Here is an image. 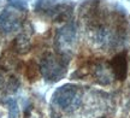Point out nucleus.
<instances>
[{
  "instance_id": "nucleus-1",
  "label": "nucleus",
  "mask_w": 130,
  "mask_h": 118,
  "mask_svg": "<svg viewBox=\"0 0 130 118\" xmlns=\"http://www.w3.org/2000/svg\"><path fill=\"white\" fill-rule=\"evenodd\" d=\"M40 71L46 81L57 82L64 77L66 72V64L61 57H58L53 53H46L40 63Z\"/></svg>"
},
{
  "instance_id": "nucleus-2",
  "label": "nucleus",
  "mask_w": 130,
  "mask_h": 118,
  "mask_svg": "<svg viewBox=\"0 0 130 118\" xmlns=\"http://www.w3.org/2000/svg\"><path fill=\"white\" fill-rule=\"evenodd\" d=\"M53 101L63 110L76 109L81 104V95L74 85H64L57 88L53 93Z\"/></svg>"
},
{
  "instance_id": "nucleus-3",
  "label": "nucleus",
  "mask_w": 130,
  "mask_h": 118,
  "mask_svg": "<svg viewBox=\"0 0 130 118\" xmlns=\"http://www.w3.org/2000/svg\"><path fill=\"white\" fill-rule=\"evenodd\" d=\"M22 27V18L14 9H6L0 13V31L13 33Z\"/></svg>"
},
{
  "instance_id": "nucleus-4",
  "label": "nucleus",
  "mask_w": 130,
  "mask_h": 118,
  "mask_svg": "<svg viewBox=\"0 0 130 118\" xmlns=\"http://www.w3.org/2000/svg\"><path fill=\"white\" fill-rule=\"evenodd\" d=\"M76 36V28L74 24H68L59 30L57 35V47L61 51H66L72 45Z\"/></svg>"
},
{
  "instance_id": "nucleus-5",
  "label": "nucleus",
  "mask_w": 130,
  "mask_h": 118,
  "mask_svg": "<svg viewBox=\"0 0 130 118\" xmlns=\"http://www.w3.org/2000/svg\"><path fill=\"white\" fill-rule=\"evenodd\" d=\"M115 78L119 81H124L128 74V60H126V53L122 52L113 57V59L110 63Z\"/></svg>"
},
{
  "instance_id": "nucleus-6",
  "label": "nucleus",
  "mask_w": 130,
  "mask_h": 118,
  "mask_svg": "<svg viewBox=\"0 0 130 118\" xmlns=\"http://www.w3.org/2000/svg\"><path fill=\"white\" fill-rule=\"evenodd\" d=\"M95 75H96V78H99L101 83H110V82H111V78L115 77V76H113V72H112L111 65H110V64H106V63L98 64L96 70H95Z\"/></svg>"
},
{
  "instance_id": "nucleus-7",
  "label": "nucleus",
  "mask_w": 130,
  "mask_h": 118,
  "mask_svg": "<svg viewBox=\"0 0 130 118\" xmlns=\"http://www.w3.org/2000/svg\"><path fill=\"white\" fill-rule=\"evenodd\" d=\"M14 49L18 53H27L30 49V40L25 35H19L14 40Z\"/></svg>"
},
{
  "instance_id": "nucleus-8",
  "label": "nucleus",
  "mask_w": 130,
  "mask_h": 118,
  "mask_svg": "<svg viewBox=\"0 0 130 118\" xmlns=\"http://www.w3.org/2000/svg\"><path fill=\"white\" fill-rule=\"evenodd\" d=\"M57 0H37L36 10L37 11H51L56 9Z\"/></svg>"
},
{
  "instance_id": "nucleus-9",
  "label": "nucleus",
  "mask_w": 130,
  "mask_h": 118,
  "mask_svg": "<svg viewBox=\"0 0 130 118\" xmlns=\"http://www.w3.org/2000/svg\"><path fill=\"white\" fill-rule=\"evenodd\" d=\"M10 118H18V110L14 103H10Z\"/></svg>"
}]
</instances>
